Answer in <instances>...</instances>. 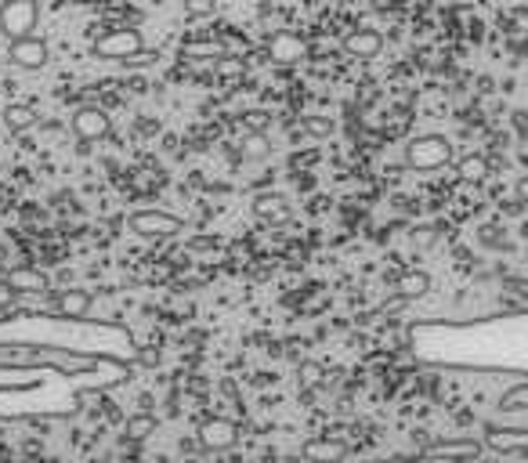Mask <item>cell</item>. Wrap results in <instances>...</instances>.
<instances>
[{
    "mask_svg": "<svg viewBox=\"0 0 528 463\" xmlns=\"http://www.w3.org/2000/svg\"><path fill=\"white\" fill-rule=\"evenodd\" d=\"M409 351L423 366L528 373V315H499L478 322H416Z\"/></svg>",
    "mask_w": 528,
    "mask_h": 463,
    "instance_id": "6da1fadb",
    "label": "cell"
},
{
    "mask_svg": "<svg viewBox=\"0 0 528 463\" xmlns=\"http://www.w3.org/2000/svg\"><path fill=\"white\" fill-rule=\"evenodd\" d=\"M405 163L413 170H442L452 163V141L445 134H420L405 145Z\"/></svg>",
    "mask_w": 528,
    "mask_h": 463,
    "instance_id": "7a4b0ae2",
    "label": "cell"
},
{
    "mask_svg": "<svg viewBox=\"0 0 528 463\" xmlns=\"http://www.w3.org/2000/svg\"><path fill=\"white\" fill-rule=\"evenodd\" d=\"M95 59H116V62H127L131 55H138L141 51V33L138 30H127V26H120V30H109V33H102L98 41H95Z\"/></svg>",
    "mask_w": 528,
    "mask_h": 463,
    "instance_id": "3957f363",
    "label": "cell"
},
{
    "mask_svg": "<svg viewBox=\"0 0 528 463\" xmlns=\"http://www.w3.org/2000/svg\"><path fill=\"white\" fill-rule=\"evenodd\" d=\"M37 0H5L0 8V30H5L12 41L19 37H30L37 30Z\"/></svg>",
    "mask_w": 528,
    "mask_h": 463,
    "instance_id": "277c9868",
    "label": "cell"
},
{
    "mask_svg": "<svg viewBox=\"0 0 528 463\" xmlns=\"http://www.w3.org/2000/svg\"><path fill=\"white\" fill-rule=\"evenodd\" d=\"M131 228L145 240H167V236H178L185 221L174 213H163V210H138V213H131Z\"/></svg>",
    "mask_w": 528,
    "mask_h": 463,
    "instance_id": "5b68a950",
    "label": "cell"
},
{
    "mask_svg": "<svg viewBox=\"0 0 528 463\" xmlns=\"http://www.w3.org/2000/svg\"><path fill=\"white\" fill-rule=\"evenodd\" d=\"M69 127H73V134H77L80 141H98V138L109 134V116H105V109H98V105H80V109L73 113Z\"/></svg>",
    "mask_w": 528,
    "mask_h": 463,
    "instance_id": "8992f818",
    "label": "cell"
},
{
    "mask_svg": "<svg viewBox=\"0 0 528 463\" xmlns=\"http://www.w3.org/2000/svg\"><path fill=\"white\" fill-rule=\"evenodd\" d=\"M308 59V41L297 33H276L269 41V62L276 66H297Z\"/></svg>",
    "mask_w": 528,
    "mask_h": 463,
    "instance_id": "52a82bcc",
    "label": "cell"
},
{
    "mask_svg": "<svg viewBox=\"0 0 528 463\" xmlns=\"http://www.w3.org/2000/svg\"><path fill=\"white\" fill-rule=\"evenodd\" d=\"M8 59L19 66V69H44L48 66V44L41 41V37H19V41H12V48H8Z\"/></svg>",
    "mask_w": 528,
    "mask_h": 463,
    "instance_id": "ba28073f",
    "label": "cell"
},
{
    "mask_svg": "<svg viewBox=\"0 0 528 463\" xmlns=\"http://www.w3.org/2000/svg\"><path fill=\"white\" fill-rule=\"evenodd\" d=\"M485 452V445L478 438H445L423 449L427 459H478Z\"/></svg>",
    "mask_w": 528,
    "mask_h": 463,
    "instance_id": "9c48e42d",
    "label": "cell"
},
{
    "mask_svg": "<svg viewBox=\"0 0 528 463\" xmlns=\"http://www.w3.org/2000/svg\"><path fill=\"white\" fill-rule=\"evenodd\" d=\"M235 438H239V427L232 420H224V416H210V420L199 423V445L210 449V452L228 449Z\"/></svg>",
    "mask_w": 528,
    "mask_h": 463,
    "instance_id": "30bf717a",
    "label": "cell"
},
{
    "mask_svg": "<svg viewBox=\"0 0 528 463\" xmlns=\"http://www.w3.org/2000/svg\"><path fill=\"white\" fill-rule=\"evenodd\" d=\"M485 445L492 452H517V456H528V431L524 427H488L485 431Z\"/></svg>",
    "mask_w": 528,
    "mask_h": 463,
    "instance_id": "8fae6325",
    "label": "cell"
},
{
    "mask_svg": "<svg viewBox=\"0 0 528 463\" xmlns=\"http://www.w3.org/2000/svg\"><path fill=\"white\" fill-rule=\"evenodd\" d=\"M19 297L26 294V297H44L48 290H51V283H48V276L41 272V268H30V265H19V268H12L8 272V279H5Z\"/></svg>",
    "mask_w": 528,
    "mask_h": 463,
    "instance_id": "7c38bea8",
    "label": "cell"
},
{
    "mask_svg": "<svg viewBox=\"0 0 528 463\" xmlns=\"http://www.w3.org/2000/svg\"><path fill=\"white\" fill-rule=\"evenodd\" d=\"M380 48H384V37H380L377 30H351V33L344 37V51H348L351 59H377Z\"/></svg>",
    "mask_w": 528,
    "mask_h": 463,
    "instance_id": "4fadbf2b",
    "label": "cell"
},
{
    "mask_svg": "<svg viewBox=\"0 0 528 463\" xmlns=\"http://www.w3.org/2000/svg\"><path fill=\"white\" fill-rule=\"evenodd\" d=\"M253 213H257L260 221H269V224H279V221L290 217V203H287V195H279V192H260V195L253 199Z\"/></svg>",
    "mask_w": 528,
    "mask_h": 463,
    "instance_id": "5bb4252c",
    "label": "cell"
},
{
    "mask_svg": "<svg viewBox=\"0 0 528 463\" xmlns=\"http://www.w3.org/2000/svg\"><path fill=\"white\" fill-rule=\"evenodd\" d=\"M5 127L12 134H26V131L37 127V113L30 105H23V102H12V105H5Z\"/></svg>",
    "mask_w": 528,
    "mask_h": 463,
    "instance_id": "9a60e30c",
    "label": "cell"
},
{
    "mask_svg": "<svg viewBox=\"0 0 528 463\" xmlns=\"http://www.w3.org/2000/svg\"><path fill=\"white\" fill-rule=\"evenodd\" d=\"M395 290H398V301H416V297H423L431 290V276L427 272H402Z\"/></svg>",
    "mask_w": 528,
    "mask_h": 463,
    "instance_id": "2e32d148",
    "label": "cell"
},
{
    "mask_svg": "<svg viewBox=\"0 0 528 463\" xmlns=\"http://www.w3.org/2000/svg\"><path fill=\"white\" fill-rule=\"evenodd\" d=\"M91 312V294L87 290H66L62 297H59V315H66V319H84Z\"/></svg>",
    "mask_w": 528,
    "mask_h": 463,
    "instance_id": "e0dca14e",
    "label": "cell"
},
{
    "mask_svg": "<svg viewBox=\"0 0 528 463\" xmlns=\"http://www.w3.org/2000/svg\"><path fill=\"white\" fill-rule=\"evenodd\" d=\"M156 416L152 413H138V416H131L127 423H123V438L127 441H145L149 434H156Z\"/></svg>",
    "mask_w": 528,
    "mask_h": 463,
    "instance_id": "ac0fdd59",
    "label": "cell"
},
{
    "mask_svg": "<svg viewBox=\"0 0 528 463\" xmlns=\"http://www.w3.org/2000/svg\"><path fill=\"white\" fill-rule=\"evenodd\" d=\"M456 174H460L463 181H485V177H488V159L478 156V152H470V156L456 159Z\"/></svg>",
    "mask_w": 528,
    "mask_h": 463,
    "instance_id": "d6986e66",
    "label": "cell"
},
{
    "mask_svg": "<svg viewBox=\"0 0 528 463\" xmlns=\"http://www.w3.org/2000/svg\"><path fill=\"white\" fill-rule=\"evenodd\" d=\"M499 413H528V380L524 384H514L510 391H503Z\"/></svg>",
    "mask_w": 528,
    "mask_h": 463,
    "instance_id": "ffe728a7",
    "label": "cell"
},
{
    "mask_svg": "<svg viewBox=\"0 0 528 463\" xmlns=\"http://www.w3.org/2000/svg\"><path fill=\"white\" fill-rule=\"evenodd\" d=\"M305 456H315V459H341V456H344V445H341V441L315 438V441L305 445Z\"/></svg>",
    "mask_w": 528,
    "mask_h": 463,
    "instance_id": "44dd1931",
    "label": "cell"
},
{
    "mask_svg": "<svg viewBox=\"0 0 528 463\" xmlns=\"http://www.w3.org/2000/svg\"><path fill=\"white\" fill-rule=\"evenodd\" d=\"M246 77V62L242 59H232V55H217V80H242Z\"/></svg>",
    "mask_w": 528,
    "mask_h": 463,
    "instance_id": "7402d4cb",
    "label": "cell"
},
{
    "mask_svg": "<svg viewBox=\"0 0 528 463\" xmlns=\"http://www.w3.org/2000/svg\"><path fill=\"white\" fill-rule=\"evenodd\" d=\"M301 127H305V134H312V138H330V134H333V120H330V116H305Z\"/></svg>",
    "mask_w": 528,
    "mask_h": 463,
    "instance_id": "603a6c76",
    "label": "cell"
},
{
    "mask_svg": "<svg viewBox=\"0 0 528 463\" xmlns=\"http://www.w3.org/2000/svg\"><path fill=\"white\" fill-rule=\"evenodd\" d=\"M242 123H246L253 134H264V131H269V123H272V116L264 113V109H250V113H242Z\"/></svg>",
    "mask_w": 528,
    "mask_h": 463,
    "instance_id": "cb8c5ba5",
    "label": "cell"
},
{
    "mask_svg": "<svg viewBox=\"0 0 528 463\" xmlns=\"http://www.w3.org/2000/svg\"><path fill=\"white\" fill-rule=\"evenodd\" d=\"M185 12H188L192 19H196V15H214V12H217V0H188Z\"/></svg>",
    "mask_w": 528,
    "mask_h": 463,
    "instance_id": "d4e9b609",
    "label": "cell"
},
{
    "mask_svg": "<svg viewBox=\"0 0 528 463\" xmlns=\"http://www.w3.org/2000/svg\"><path fill=\"white\" fill-rule=\"evenodd\" d=\"M19 294L8 286V283H0V312H5V308H12V301H15Z\"/></svg>",
    "mask_w": 528,
    "mask_h": 463,
    "instance_id": "484cf974",
    "label": "cell"
},
{
    "mask_svg": "<svg viewBox=\"0 0 528 463\" xmlns=\"http://www.w3.org/2000/svg\"><path fill=\"white\" fill-rule=\"evenodd\" d=\"M246 152H250V156H253V152H269V141H264L260 134H253V138L246 141Z\"/></svg>",
    "mask_w": 528,
    "mask_h": 463,
    "instance_id": "4316f807",
    "label": "cell"
},
{
    "mask_svg": "<svg viewBox=\"0 0 528 463\" xmlns=\"http://www.w3.org/2000/svg\"><path fill=\"white\" fill-rule=\"evenodd\" d=\"M514 192H517V199H521V203H528V174L517 181V188H514Z\"/></svg>",
    "mask_w": 528,
    "mask_h": 463,
    "instance_id": "83f0119b",
    "label": "cell"
},
{
    "mask_svg": "<svg viewBox=\"0 0 528 463\" xmlns=\"http://www.w3.org/2000/svg\"><path fill=\"white\" fill-rule=\"evenodd\" d=\"M156 359H159L156 351H145V355H141V362H145V366H156Z\"/></svg>",
    "mask_w": 528,
    "mask_h": 463,
    "instance_id": "f1b7e54d",
    "label": "cell"
}]
</instances>
